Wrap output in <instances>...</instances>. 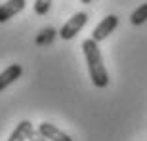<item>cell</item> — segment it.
I'll return each instance as SVG.
<instances>
[{
  "mask_svg": "<svg viewBox=\"0 0 147 141\" xmlns=\"http://www.w3.org/2000/svg\"><path fill=\"white\" fill-rule=\"evenodd\" d=\"M82 54L88 65V75L92 78V84L96 88H107L109 86V73L103 65V55L99 52L98 42H94L92 38L82 40Z\"/></svg>",
  "mask_w": 147,
  "mask_h": 141,
  "instance_id": "obj_1",
  "label": "cell"
},
{
  "mask_svg": "<svg viewBox=\"0 0 147 141\" xmlns=\"http://www.w3.org/2000/svg\"><path fill=\"white\" fill-rule=\"evenodd\" d=\"M86 23H88V13L86 11H76L75 15L69 17V21H65V25L59 29L61 40H71V38H75L84 29Z\"/></svg>",
  "mask_w": 147,
  "mask_h": 141,
  "instance_id": "obj_2",
  "label": "cell"
},
{
  "mask_svg": "<svg viewBox=\"0 0 147 141\" xmlns=\"http://www.w3.org/2000/svg\"><path fill=\"white\" fill-rule=\"evenodd\" d=\"M117 27H119V17L111 13V15L103 17V19L96 25V29L92 31V36L90 38H92L94 42H101V40H105Z\"/></svg>",
  "mask_w": 147,
  "mask_h": 141,
  "instance_id": "obj_3",
  "label": "cell"
},
{
  "mask_svg": "<svg viewBox=\"0 0 147 141\" xmlns=\"http://www.w3.org/2000/svg\"><path fill=\"white\" fill-rule=\"evenodd\" d=\"M25 4L27 0H6L4 4H0V23H6L11 17H16L19 11H23Z\"/></svg>",
  "mask_w": 147,
  "mask_h": 141,
  "instance_id": "obj_4",
  "label": "cell"
},
{
  "mask_svg": "<svg viewBox=\"0 0 147 141\" xmlns=\"http://www.w3.org/2000/svg\"><path fill=\"white\" fill-rule=\"evenodd\" d=\"M38 132H40V134H42L48 141H73L69 134L61 132L57 126L50 124V122H42V124H38Z\"/></svg>",
  "mask_w": 147,
  "mask_h": 141,
  "instance_id": "obj_5",
  "label": "cell"
},
{
  "mask_svg": "<svg viewBox=\"0 0 147 141\" xmlns=\"http://www.w3.org/2000/svg\"><path fill=\"white\" fill-rule=\"evenodd\" d=\"M21 75H23V67L19 65V63H13V65L6 67V69L0 73V92L6 90L8 86H11Z\"/></svg>",
  "mask_w": 147,
  "mask_h": 141,
  "instance_id": "obj_6",
  "label": "cell"
},
{
  "mask_svg": "<svg viewBox=\"0 0 147 141\" xmlns=\"http://www.w3.org/2000/svg\"><path fill=\"white\" fill-rule=\"evenodd\" d=\"M33 124H31V120H21L19 124L16 126V130L10 134L8 141H29V136L33 134Z\"/></svg>",
  "mask_w": 147,
  "mask_h": 141,
  "instance_id": "obj_7",
  "label": "cell"
},
{
  "mask_svg": "<svg viewBox=\"0 0 147 141\" xmlns=\"http://www.w3.org/2000/svg\"><path fill=\"white\" fill-rule=\"evenodd\" d=\"M145 21H147V2L142 4L140 8H136V10L132 11V15H130L132 25H143Z\"/></svg>",
  "mask_w": 147,
  "mask_h": 141,
  "instance_id": "obj_8",
  "label": "cell"
},
{
  "mask_svg": "<svg viewBox=\"0 0 147 141\" xmlns=\"http://www.w3.org/2000/svg\"><path fill=\"white\" fill-rule=\"evenodd\" d=\"M54 34H55V29L54 27H46V29H42L40 31V34L36 36V44H46V42H52V38H54Z\"/></svg>",
  "mask_w": 147,
  "mask_h": 141,
  "instance_id": "obj_9",
  "label": "cell"
},
{
  "mask_svg": "<svg viewBox=\"0 0 147 141\" xmlns=\"http://www.w3.org/2000/svg\"><path fill=\"white\" fill-rule=\"evenodd\" d=\"M52 8V0H34V13L36 15H46Z\"/></svg>",
  "mask_w": 147,
  "mask_h": 141,
  "instance_id": "obj_10",
  "label": "cell"
},
{
  "mask_svg": "<svg viewBox=\"0 0 147 141\" xmlns=\"http://www.w3.org/2000/svg\"><path fill=\"white\" fill-rule=\"evenodd\" d=\"M29 141H48V139H46V137H44L38 130H33V134L29 136Z\"/></svg>",
  "mask_w": 147,
  "mask_h": 141,
  "instance_id": "obj_11",
  "label": "cell"
},
{
  "mask_svg": "<svg viewBox=\"0 0 147 141\" xmlns=\"http://www.w3.org/2000/svg\"><path fill=\"white\" fill-rule=\"evenodd\" d=\"M82 4H90V2H94V0H80Z\"/></svg>",
  "mask_w": 147,
  "mask_h": 141,
  "instance_id": "obj_12",
  "label": "cell"
}]
</instances>
